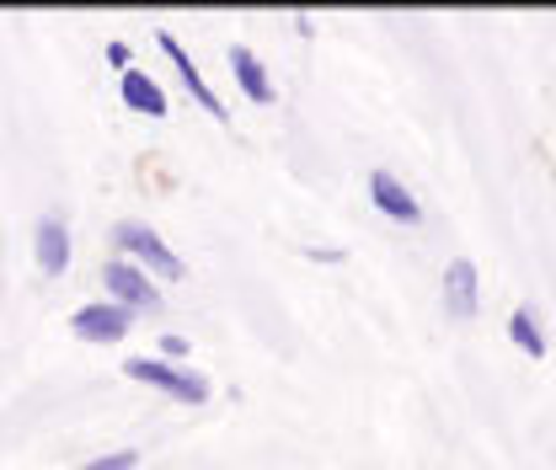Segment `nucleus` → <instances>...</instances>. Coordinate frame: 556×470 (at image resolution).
<instances>
[{"mask_svg": "<svg viewBox=\"0 0 556 470\" xmlns=\"http://www.w3.org/2000/svg\"><path fill=\"white\" fill-rule=\"evenodd\" d=\"M113 246H118V257H129L135 268H144L150 278H166V283H177L182 278V257L166 246V236L161 230H150L144 219H124V225H113Z\"/></svg>", "mask_w": 556, "mask_h": 470, "instance_id": "1", "label": "nucleus"}, {"mask_svg": "<svg viewBox=\"0 0 556 470\" xmlns=\"http://www.w3.org/2000/svg\"><path fill=\"white\" fill-rule=\"evenodd\" d=\"M124 374L139 380V385H150V391H161V396H172V402H182V406H204L208 402V380L204 374L177 369V364H166V358H129V364H124Z\"/></svg>", "mask_w": 556, "mask_h": 470, "instance_id": "2", "label": "nucleus"}, {"mask_svg": "<svg viewBox=\"0 0 556 470\" xmlns=\"http://www.w3.org/2000/svg\"><path fill=\"white\" fill-rule=\"evenodd\" d=\"M102 283H108V300H118L124 310H161V294H155V278L144 268H135L129 257H108L102 263Z\"/></svg>", "mask_w": 556, "mask_h": 470, "instance_id": "3", "label": "nucleus"}, {"mask_svg": "<svg viewBox=\"0 0 556 470\" xmlns=\"http://www.w3.org/2000/svg\"><path fill=\"white\" fill-rule=\"evenodd\" d=\"M135 327V310H124L118 300H91L70 316V332L80 342H124Z\"/></svg>", "mask_w": 556, "mask_h": 470, "instance_id": "4", "label": "nucleus"}, {"mask_svg": "<svg viewBox=\"0 0 556 470\" xmlns=\"http://www.w3.org/2000/svg\"><path fill=\"white\" fill-rule=\"evenodd\" d=\"M155 43H161V54L172 60V69L182 75V91H188V97H193V102L204 107L208 118H225V102L214 97V86H208V80H204V69H199V65H193V60H188V49H182V43H177L172 33H155Z\"/></svg>", "mask_w": 556, "mask_h": 470, "instance_id": "5", "label": "nucleus"}, {"mask_svg": "<svg viewBox=\"0 0 556 470\" xmlns=\"http://www.w3.org/2000/svg\"><path fill=\"white\" fill-rule=\"evenodd\" d=\"M477 300H482V283H477V263L471 257H455L444 268V310L455 321H471L477 316Z\"/></svg>", "mask_w": 556, "mask_h": 470, "instance_id": "6", "label": "nucleus"}, {"mask_svg": "<svg viewBox=\"0 0 556 470\" xmlns=\"http://www.w3.org/2000/svg\"><path fill=\"white\" fill-rule=\"evenodd\" d=\"M118 97H124V107H129V113H139V118H166V113H172L166 91H161V86H155L144 69H135V65L118 75Z\"/></svg>", "mask_w": 556, "mask_h": 470, "instance_id": "7", "label": "nucleus"}, {"mask_svg": "<svg viewBox=\"0 0 556 470\" xmlns=\"http://www.w3.org/2000/svg\"><path fill=\"white\" fill-rule=\"evenodd\" d=\"M33 246H38V268L49 272V278H60V272L70 268V225L60 214H43V219H38Z\"/></svg>", "mask_w": 556, "mask_h": 470, "instance_id": "8", "label": "nucleus"}, {"mask_svg": "<svg viewBox=\"0 0 556 470\" xmlns=\"http://www.w3.org/2000/svg\"><path fill=\"white\" fill-rule=\"evenodd\" d=\"M369 199H375V208H380L386 219H402V225H417V219H422L417 199L391 177V172H369Z\"/></svg>", "mask_w": 556, "mask_h": 470, "instance_id": "9", "label": "nucleus"}, {"mask_svg": "<svg viewBox=\"0 0 556 470\" xmlns=\"http://www.w3.org/2000/svg\"><path fill=\"white\" fill-rule=\"evenodd\" d=\"M230 69H236V86H241V91H247V97H252L257 107H268V102L278 97L268 65H263V60H257V54H252L247 43H236V49H230Z\"/></svg>", "mask_w": 556, "mask_h": 470, "instance_id": "10", "label": "nucleus"}, {"mask_svg": "<svg viewBox=\"0 0 556 470\" xmlns=\"http://www.w3.org/2000/svg\"><path fill=\"white\" fill-rule=\"evenodd\" d=\"M508 336L519 342V353H530V358H541L546 353V336H541V327H535V316L530 310H514L508 316Z\"/></svg>", "mask_w": 556, "mask_h": 470, "instance_id": "11", "label": "nucleus"}, {"mask_svg": "<svg viewBox=\"0 0 556 470\" xmlns=\"http://www.w3.org/2000/svg\"><path fill=\"white\" fill-rule=\"evenodd\" d=\"M135 466H139L135 449H113V455H97L91 466H80V470H135Z\"/></svg>", "mask_w": 556, "mask_h": 470, "instance_id": "12", "label": "nucleus"}, {"mask_svg": "<svg viewBox=\"0 0 556 470\" xmlns=\"http://www.w3.org/2000/svg\"><path fill=\"white\" fill-rule=\"evenodd\" d=\"M161 358H188V336H161Z\"/></svg>", "mask_w": 556, "mask_h": 470, "instance_id": "13", "label": "nucleus"}, {"mask_svg": "<svg viewBox=\"0 0 556 470\" xmlns=\"http://www.w3.org/2000/svg\"><path fill=\"white\" fill-rule=\"evenodd\" d=\"M108 65H113V69H129V43H108Z\"/></svg>", "mask_w": 556, "mask_h": 470, "instance_id": "14", "label": "nucleus"}, {"mask_svg": "<svg viewBox=\"0 0 556 470\" xmlns=\"http://www.w3.org/2000/svg\"><path fill=\"white\" fill-rule=\"evenodd\" d=\"M305 257H316V263H343V252H338V246H311Z\"/></svg>", "mask_w": 556, "mask_h": 470, "instance_id": "15", "label": "nucleus"}]
</instances>
